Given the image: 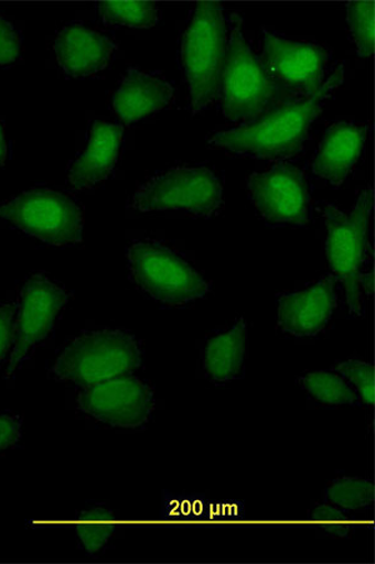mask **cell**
<instances>
[{"instance_id": "f546056e", "label": "cell", "mask_w": 375, "mask_h": 564, "mask_svg": "<svg viewBox=\"0 0 375 564\" xmlns=\"http://www.w3.org/2000/svg\"><path fill=\"white\" fill-rule=\"evenodd\" d=\"M361 289L367 294L373 293V274H363L361 278Z\"/></svg>"}, {"instance_id": "4316f807", "label": "cell", "mask_w": 375, "mask_h": 564, "mask_svg": "<svg viewBox=\"0 0 375 564\" xmlns=\"http://www.w3.org/2000/svg\"><path fill=\"white\" fill-rule=\"evenodd\" d=\"M15 314L17 305L0 306V364L11 349V344L14 343Z\"/></svg>"}, {"instance_id": "cb8c5ba5", "label": "cell", "mask_w": 375, "mask_h": 564, "mask_svg": "<svg viewBox=\"0 0 375 564\" xmlns=\"http://www.w3.org/2000/svg\"><path fill=\"white\" fill-rule=\"evenodd\" d=\"M350 512L336 506L323 505L312 511L311 520L321 525L326 534L338 539H349L355 524L354 517Z\"/></svg>"}, {"instance_id": "7a4b0ae2", "label": "cell", "mask_w": 375, "mask_h": 564, "mask_svg": "<svg viewBox=\"0 0 375 564\" xmlns=\"http://www.w3.org/2000/svg\"><path fill=\"white\" fill-rule=\"evenodd\" d=\"M232 34L225 55L221 93L223 115L232 121H255L297 97L270 77L243 35L238 14L231 18Z\"/></svg>"}, {"instance_id": "7402d4cb", "label": "cell", "mask_w": 375, "mask_h": 564, "mask_svg": "<svg viewBox=\"0 0 375 564\" xmlns=\"http://www.w3.org/2000/svg\"><path fill=\"white\" fill-rule=\"evenodd\" d=\"M325 498L342 510L358 511L373 503L374 486L367 479L340 478L328 488Z\"/></svg>"}, {"instance_id": "603a6c76", "label": "cell", "mask_w": 375, "mask_h": 564, "mask_svg": "<svg viewBox=\"0 0 375 564\" xmlns=\"http://www.w3.org/2000/svg\"><path fill=\"white\" fill-rule=\"evenodd\" d=\"M374 2H353L346 12L353 41L362 58L374 53Z\"/></svg>"}, {"instance_id": "52a82bcc", "label": "cell", "mask_w": 375, "mask_h": 564, "mask_svg": "<svg viewBox=\"0 0 375 564\" xmlns=\"http://www.w3.org/2000/svg\"><path fill=\"white\" fill-rule=\"evenodd\" d=\"M222 203V184L210 169L175 167L140 186L131 206L140 213L180 210L206 218Z\"/></svg>"}, {"instance_id": "ffe728a7", "label": "cell", "mask_w": 375, "mask_h": 564, "mask_svg": "<svg viewBox=\"0 0 375 564\" xmlns=\"http://www.w3.org/2000/svg\"><path fill=\"white\" fill-rule=\"evenodd\" d=\"M300 383L317 401L325 405H353L358 400L356 393L340 376L326 371L307 373Z\"/></svg>"}, {"instance_id": "8fae6325", "label": "cell", "mask_w": 375, "mask_h": 564, "mask_svg": "<svg viewBox=\"0 0 375 564\" xmlns=\"http://www.w3.org/2000/svg\"><path fill=\"white\" fill-rule=\"evenodd\" d=\"M67 301L65 290L43 275H34L25 282L19 295L14 349L7 370L8 378L23 364L33 347L51 333Z\"/></svg>"}, {"instance_id": "484cf974", "label": "cell", "mask_w": 375, "mask_h": 564, "mask_svg": "<svg viewBox=\"0 0 375 564\" xmlns=\"http://www.w3.org/2000/svg\"><path fill=\"white\" fill-rule=\"evenodd\" d=\"M22 41L14 26L0 17V65L14 63L21 55Z\"/></svg>"}, {"instance_id": "277c9868", "label": "cell", "mask_w": 375, "mask_h": 564, "mask_svg": "<svg viewBox=\"0 0 375 564\" xmlns=\"http://www.w3.org/2000/svg\"><path fill=\"white\" fill-rule=\"evenodd\" d=\"M142 352L136 338L125 332L103 330L75 338L56 360V379L87 388L139 368Z\"/></svg>"}, {"instance_id": "d4e9b609", "label": "cell", "mask_w": 375, "mask_h": 564, "mask_svg": "<svg viewBox=\"0 0 375 564\" xmlns=\"http://www.w3.org/2000/svg\"><path fill=\"white\" fill-rule=\"evenodd\" d=\"M335 370L349 379L367 405L374 403V368L373 365L362 361H345L335 366Z\"/></svg>"}, {"instance_id": "2e32d148", "label": "cell", "mask_w": 375, "mask_h": 564, "mask_svg": "<svg viewBox=\"0 0 375 564\" xmlns=\"http://www.w3.org/2000/svg\"><path fill=\"white\" fill-rule=\"evenodd\" d=\"M124 127L96 121L87 149L69 167V184L74 189H88L109 176L119 155Z\"/></svg>"}, {"instance_id": "6da1fadb", "label": "cell", "mask_w": 375, "mask_h": 564, "mask_svg": "<svg viewBox=\"0 0 375 564\" xmlns=\"http://www.w3.org/2000/svg\"><path fill=\"white\" fill-rule=\"evenodd\" d=\"M344 82L340 65L313 96L297 98L239 128L218 131L210 145L225 152L269 160H283L302 152L309 128L321 116L328 98Z\"/></svg>"}, {"instance_id": "4fadbf2b", "label": "cell", "mask_w": 375, "mask_h": 564, "mask_svg": "<svg viewBox=\"0 0 375 564\" xmlns=\"http://www.w3.org/2000/svg\"><path fill=\"white\" fill-rule=\"evenodd\" d=\"M335 279L325 278L300 293L280 296L278 325L287 334L304 337L321 333L336 304Z\"/></svg>"}, {"instance_id": "e0dca14e", "label": "cell", "mask_w": 375, "mask_h": 564, "mask_svg": "<svg viewBox=\"0 0 375 564\" xmlns=\"http://www.w3.org/2000/svg\"><path fill=\"white\" fill-rule=\"evenodd\" d=\"M174 89L154 74L129 69L113 97V108L126 124L163 110L172 101Z\"/></svg>"}, {"instance_id": "7c38bea8", "label": "cell", "mask_w": 375, "mask_h": 564, "mask_svg": "<svg viewBox=\"0 0 375 564\" xmlns=\"http://www.w3.org/2000/svg\"><path fill=\"white\" fill-rule=\"evenodd\" d=\"M248 192L262 218L271 224L306 225L309 220L306 176L294 165L281 163L250 175Z\"/></svg>"}, {"instance_id": "f1b7e54d", "label": "cell", "mask_w": 375, "mask_h": 564, "mask_svg": "<svg viewBox=\"0 0 375 564\" xmlns=\"http://www.w3.org/2000/svg\"><path fill=\"white\" fill-rule=\"evenodd\" d=\"M8 148L6 143L4 130L0 127V166L6 162Z\"/></svg>"}, {"instance_id": "5bb4252c", "label": "cell", "mask_w": 375, "mask_h": 564, "mask_svg": "<svg viewBox=\"0 0 375 564\" xmlns=\"http://www.w3.org/2000/svg\"><path fill=\"white\" fill-rule=\"evenodd\" d=\"M116 50L108 36L81 25L64 28L54 43L61 68L77 78L106 69Z\"/></svg>"}, {"instance_id": "83f0119b", "label": "cell", "mask_w": 375, "mask_h": 564, "mask_svg": "<svg viewBox=\"0 0 375 564\" xmlns=\"http://www.w3.org/2000/svg\"><path fill=\"white\" fill-rule=\"evenodd\" d=\"M22 437V419L0 415V451L13 447Z\"/></svg>"}, {"instance_id": "ba28073f", "label": "cell", "mask_w": 375, "mask_h": 564, "mask_svg": "<svg viewBox=\"0 0 375 564\" xmlns=\"http://www.w3.org/2000/svg\"><path fill=\"white\" fill-rule=\"evenodd\" d=\"M0 218L51 246L82 241L84 216L71 197L49 189H33L0 206Z\"/></svg>"}, {"instance_id": "44dd1931", "label": "cell", "mask_w": 375, "mask_h": 564, "mask_svg": "<svg viewBox=\"0 0 375 564\" xmlns=\"http://www.w3.org/2000/svg\"><path fill=\"white\" fill-rule=\"evenodd\" d=\"M115 514L101 507L78 516L77 533L88 553L96 554L107 546L115 534Z\"/></svg>"}, {"instance_id": "5b68a950", "label": "cell", "mask_w": 375, "mask_h": 564, "mask_svg": "<svg viewBox=\"0 0 375 564\" xmlns=\"http://www.w3.org/2000/svg\"><path fill=\"white\" fill-rule=\"evenodd\" d=\"M373 210V192L364 191L351 212L326 205V258L336 279L345 289L346 303L353 315H362L361 278L368 251V228Z\"/></svg>"}, {"instance_id": "30bf717a", "label": "cell", "mask_w": 375, "mask_h": 564, "mask_svg": "<svg viewBox=\"0 0 375 564\" xmlns=\"http://www.w3.org/2000/svg\"><path fill=\"white\" fill-rule=\"evenodd\" d=\"M78 406L87 415L121 429L144 425L154 410L148 384L133 376H118L84 388Z\"/></svg>"}, {"instance_id": "9a60e30c", "label": "cell", "mask_w": 375, "mask_h": 564, "mask_svg": "<svg viewBox=\"0 0 375 564\" xmlns=\"http://www.w3.org/2000/svg\"><path fill=\"white\" fill-rule=\"evenodd\" d=\"M367 128L354 123H335L325 131L319 147L313 172L334 186L342 185L363 152Z\"/></svg>"}, {"instance_id": "8992f818", "label": "cell", "mask_w": 375, "mask_h": 564, "mask_svg": "<svg viewBox=\"0 0 375 564\" xmlns=\"http://www.w3.org/2000/svg\"><path fill=\"white\" fill-rule=\"evenodd\" d=\"M127 256L131 280L159 303L180 306L210 293L200 272L162 243L136 241Z\"/></svg>"}, {"instance_id": "ac0fdd59", "label": "cell", "mask_w": 375, "mask_h": 564, "mask_svg": "<svg viewBox=\"0 0 375 564\" xmlns=\"http://www.w3.org/2000/svg\"><path fill=\"white\" fill-rule=\"evenodd\" d=\"M247 346V325L244 319L228 333L215 336L204 351V369L210 378L217 382H227L237 378L242 370Z\"/></svg>"}, {"instance_id": "d6986e66", "label": "cell", "mask_w": 375, "mask_h": 564, "mask_svg": "<svg viewBox=\"0 0 375 564\" xmlns=\"http://www.w3.org/2000/svg\"><path fill=\"white\" fill-rule=\"evenodd\" d=\"M98 12L107 24L148 30L159 22V7L153 2H101Z\"/></svg>"}, {"instance_id": "3957f363", "label": "cell", "mask_w": 375, "mask_h": 564, "mask_svg": "<svg viewBox=\"0 0 375 564\" xmlns=\"http://www.w3.org/2000/svg\"><path fill=\"white\" fill-rule=\"evenodd\" d=\"M227 50L223 7L215 2L196 4L182 42V63L193 115H200L219 97Z\"/></svg>"}, {"instance_id": "9c48e42d", "label": "cell", "mask_w": 375, "mask_h": 564, "mask_svg": "<svg viewBox=\"0 0 375 564\" xmlns=\"http://www.w3.org/2000/svg\"><path fill=\"white\" fill-rule=\"evenodd\" d=\"M328 61L330 52L321 45L262 33V67L297 98L313 96L321 89Z\"/></svg>"}]
</instances>
